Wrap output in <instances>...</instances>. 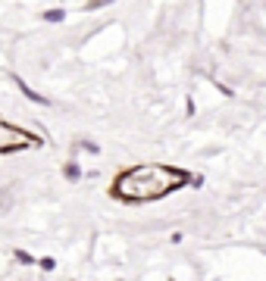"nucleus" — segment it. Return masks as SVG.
Masks as SVG:
<instances>
[{"instance_id":"nucleus-1","label":"nucleus","mask_w":266,"mask_h":281,"mask_svg":"<svg viewBox=\"0 0 266 281\" xmlns=\"http://www.w3.org/2000/svg\"><path fill=\"white\" fill-rule=\"evenodd\" d=\"M182 181H185V175L169 166H138L116 181V191L122 197H129V200H150V197L169 194Z\"/></svg>"}]
</instances>
